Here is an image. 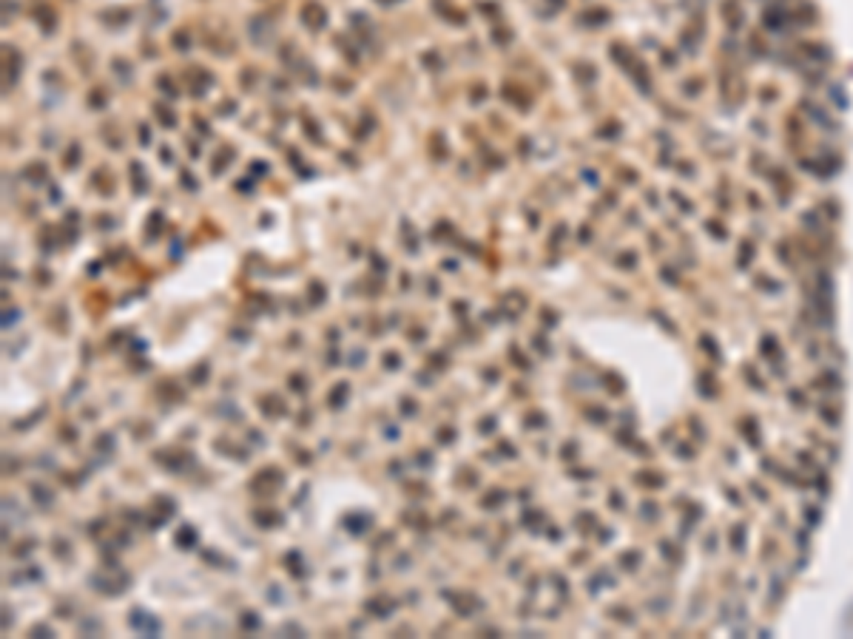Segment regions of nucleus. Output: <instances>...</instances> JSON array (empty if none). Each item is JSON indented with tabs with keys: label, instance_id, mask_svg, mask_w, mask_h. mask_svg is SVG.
<instances>
[{
	"label": "nucleus",
	"instance_id": "obj_1",
	"mask_svg": "<svg viewBox=\"0 0 853 639\" xmlns=\"http://www.w3.org/2000/svg\"><path fill=\"white\" fill-rule=\"evenodd\" d=\"M720 14H723V20H725L728 29H743L745 14H743V6L737 3V0H723V3H720Z\"/></svg>",
	"mask_w": 853,
	"mask_h": 639
},
{
	"label": "nucleus",
	"instance_id": "obj_2",
	"mask_svg": "<svg viewBox=\"0 0 853 639\" xmlns=\"http://www.w3.org/2000/svg\"><path fill=\"white\" fill-rule=\"evenodd\" d=\"M302 20H304V26H311L316 32V29H322L327 23V12H324L322 3L311 0V3H304V9H302Z\"/></svg>",
	"mask_w": 853,
	"mask_h": 639
},
{
	"label": "nucleus",
	"instance_id": "obj_3",
	"mask_svg": "<svg viewBox=\"0 0 853 639\" xmlns=\"http://www.w3.org/2000/svg\"><path fill=\"white\" fill-rule=\"evenodd\" d=\"M382 3H393V0H382Z\"/></svg>",
	"mask_w": 853,
	"mask_h": 639
}]
</instances>
